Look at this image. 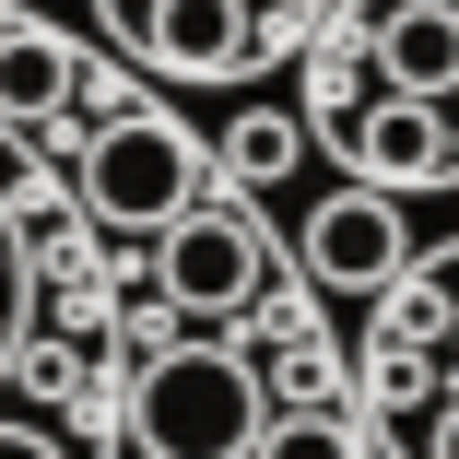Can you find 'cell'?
<instances>
[{"label":"cell","mask_w":459,"mask_h":459,"mask_svg":"<svg viewBox=\"0 0 459 459\" xmlns=\"http://www.w3.org/2000/svg\"><path fill=\"white\" fill-rule=\"evenodd\" d=\"M307 271H318L330 295H389L401 271H412L401 201H389V189H365V177H353V189H330V201L307 212Z\"/></svg>","instance_id":"cell-4"},{"label":"cell","mask_w":459,"mask_h":459,"mask_svg":"<svg viewBox=\"0 0 459 459\" xmlns=\"http://www.w3.org/2000/svg\"><path fill=\"white\" fill-rule=\"evenodd\" d=\"M259 436H271V389L224 342H165L130 377V447L142 459H259Z\"/></svg>","instance_id":"cell-1"},{"label":"cell","mask_w":459,"mask_h":459,"mask_svg":"<svg viewBox=\"0 0 459 459\" xmlns=\"http://www.w3.org/2000/svg\"><path fill=\"white\" fill-rule=\"evenodd\" d=\"M259 459H365V436L342 412H283V424L259 436Z\"/></svg>","instance_id":"cell-10"},{"label":"cell","mask_w":459,"mask_h":459,"mask_svg":"<svg viewBox=\"0 0 459 459\" xmlns=\"http://www.w3.org/2000/svg\"><path fill=\"white\" fill-rule=\"evenodd\" d=\"M447 283H459V259H447ZM447 353H459V330H447Z\"/></svg>","instance_id":"cell-14"},{"label":"cell","mask_w":459,"mask_h":459,"mask_svg":"<svg viewBox=\"0 0 459 459\" xmlns=\"http://www.w3.org/2000/svg\"><path fill=\"white\" fill-rule=\"evenodd\" d=\"M201 201H212V165H201V142L177 130L165 107H130V118H107L95 142H82V212H95V224L177 236Z\"/></svg>","instance_id":"cell-2"},{"label":"cell","mask_w":459,"mask_h":459,"mask_svg":"<svg viewBox=\"0 0 459 459\" xmlns=\"http://www.w3.org/2000/svg\"><path fill=\"white\" fill-rule=\"evenodd\" d=\"M353 36H365V59H377L389 95H412V107L459 95V0H365Z\"/></svg>","instance_id":"cell-5"},{"label":"cell","mask_w":459,"mask_h":459,"mask_svg":"<svg viewBox=\"0 0 459 459\" xmlns=\"http://www.w3.org/2000/svg\"><path fill=\"white\" fill-rule=\"evenodd\" d=\"M259 0H153L142 13V59L153 71H177V82H224V71H247L259 59Z\"/></svg>","instance_id":"cell-7"},{"label":"cell","mask_w":459,"mask_h":459,"mask_svg":"<svg viewBox=\"0 0 459 459\" xmlns=\"http://www.w3.org/2000/svg\"><path fill=\"white\" fill-rule=\"evenodd\" d=\"M342 153H353V177L365 189H436V177H459V142H447V107H412V95H377L353 130H330Z\"/></svg>","instance_id":"cell-6"},{"label":"cell","mask_w":459,"mask_h":459,"mask_svg":"<svg viewBox=\"0 0 459 459\" xmlns=\"http://www.w3.org/2000/svg\"><path fill=\"white\" fill-rule=\"evenodd\" d=\"M0 295H13V236H0Z\"/></svg>","instance_id":"cell-13"},{"label":"cell","mask_w":459,"mask_h":459,"mask_svg":"<svg viewBox=\"0 0 459 459\" xmlns=\"http://www.w3.org/2000/svg\"><path fill=\"white\" fill-rule=\"evenodd\" d=\"M0 459H71V447H59L48 424H0Z\"/></svg>","instance_id":"cell-11"},{"label":"cell","mask_w":459,"mask_h":459,"mask_svg":"<svg viewBox=\"0 0 459 459\" xmlns=\"http://www.w3.org/2000/svg\"><path fill=\"white\" fill-rule=\"evenodd\" d=\"M424 459H459V401H436V424H424Z\"/></svg>","instance_id":"cell-12"},{"label":"cell","mask_w":459,"mask_h":459,"mask_svg":"<svg viewBox=\"0 0 459 459\" xmlns=\"http://www.w3.org/2000/svg\"><path fill=\"white\" fill-rule=\"evenodd\" d=\"M295 153H307V118H283V107H247V118L224 130V177H236V189L295 177Z\"/></svg>","instance_id":"cell-9"},{"label":"cell","mask_w":459,"mask_h":459,"mask_svg":"<svg viewBox=\"0 0 459 459\" xmlns=\"http://www.w3.org/2000/svg\"><path fill=\"white\" fill-rule=\"evenodd\" d=\"M259 283H271V236H259V212L247 201H201L177 236H153V295L177 307V318H236V307H259Z\"/></svg>","instance_id":"cell-3"},{"label":"cell","mask_w":459,"mask_h":459,"mask_svg":"<svg viewBox=\"0 0 459 459\" xmlns=\"http://www.w3.org/2000/svg\"><path fill=\"white\" fill-rule=\"evenodd\" d=\"M71 95H82L71 36H48V24H0V118H13V130H48V118H71Z\"/></svg>","instance_id":"cell-8"}]
</instances>
